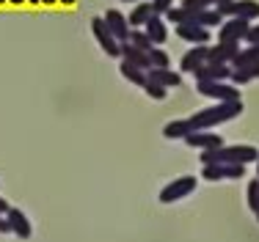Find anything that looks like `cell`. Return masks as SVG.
Listing matches in <instances>:
<instances>
[{"label": "cell", "instance_id": "cell-1", "mask_svg": "<svg viewBox=\"0 0 259 242\" xmlns=\"http://www.w3.org/2000/svg\"><path fill=\"white\" fill-rule=\"evenodd\" d=\"M243 113V99L240 102H218L212 108H204L199 110L196 116L190 119H180V121H168L163 127V135L168 140H177V138H188L190 132H207V129L218 127L224 121H232Z\"/></svg>", "mask_w": 259, "mask_h": 242}, {"label": "cell", "instance_id": "cell-2", "mask_svg": "<svg viewBox=\"0 0 259 242\" xmlns=\"http://www.w3.org/2000/svg\"><path fill=\"white\" fill-rule=\"evenodd\" d=\"M259 160V152L248 143H234V146H218V149H209V152H201V165H251Z\"/></svg>", "mask_w": 259, "mask_h": 242}, {"label": "cell", "instance_id": "cell-3", "mask_svg": "<svg viewBox=\"0 0 259 242\" xmlns=\"http://www.w3.org/2000/svg\"><path fill=\"white\" fill-rule=\"evenodd\" d=\"M196 176H180L174 182H168L163 190H160V204H177L182 198H188L190 193L196 190Z\"/></svg>", "mask_w": 259, "mask_h": 242}, {"label": "cell", "instance_id": "cell-4", "mask_svg": "<svg viewBox=\"0 0 259 242\" xmlns=\"http://www.w3.org/2000/svg\"><path fill=\"white\" fill-rule=\"evenodd\" d=\"M91 33H94L97 44H100V50L108 58H119L121 55V44L113 39V33L108 30V25H105L102 17H94V20H91Z\"/></svg>", "mask_w": 259, "mask_h": 242}, {"label": "cell", "instance_id": "cell-5", "mask_svg": "<svg viewBox=\"0 0 259 242\" xmlns=\"http://www.w3.org/2000/svg\"><path fill=\"white\" fill-rule=\"evenodd\" d=\"M201 96H209V99H218V102H240V88L226 80L221 83H196Z\"/></svg>", "mask_w": 259, "mask_h": 242}, {"label": "cell", "instance_id": "cell-6", "mask_svg": "<svg viewBox=\"0 0 259 242\" xmlns=\"http://www.w3.org/2000/svg\"><path fill=\"white\" fill-rule=\"evenodd\" d=\"M218 11L224 14V20H229V17H237V20H256L259 17V3L256 0H232V3H224L218 6Z\"/></svg>", "mask_w": 259, "mask_h": 242}, {"label": "cell", "instance_id": "cell-7", "mask_svg": "<svg viewBox=\"0 0 259 242\" xmlns=\"http://www.w3.org/2000/svg\"><path fill=\"white\" fill-rule=\"evenodd\" d=\"M243 176H245V165H221V163H212V165H204V168H201V179H207V182L243 179Z\"/></svg>", "mask_w": 259, "mask_h": 242}, {"label": "cell", "instance_id": "cell-8", "mask_svg": "<svg viewBox=\"0 0 259 242\" xmlns=\"http://www.w3.org/2000/svg\"><path fill=\"white\" fill-rule=\"evenodd\" d=\"M105 25H108V30L113 33V39L119 41V44H124V41H130V22H127V17L121 14V11H116V9H108L105 11Z\"/></svg>", "mask_w": 259, "mask_h": 242}, {"label": "cell", "instance_id": "cell-9", "mask_svg": "<svg viewBox=\"0 0 259 242\" xmlns=\"http://www.w3.org/2000/svg\"><path fill=\"white\" fill-rule=\"evenodd\" d=\"M196 83H221V80L232 77V64H207L201 69H196Z\"/></svg>", "mask_w": 259, "mask_h": 242}, {"label": "cell", "instance_id": "cell-10", "mask_svg": "<svg viewBox=\"0 0 259 242\" xmlns=\"http://www.w3.org/2000/svg\"><path fill=\"white\" fill-rule=\"evenodd\" d=\"M248 25L245 20H237V17H229V20H224V25L218 28V41H237L245 39V33H248Z\"/></svg>", "mask_w": 259, "mask_h": 242}, {"label": "cell", "instance_id": "cell-11", "mask_svg": "<svg viewBox=\"0 0 259 242\" xmlns=\"http://www.w3.org/2000/svg\"><path fill=\"white\" fill-rule=\"evenodd\" d=\"M6 220H9V228H11L14 237H20V239H30V237H33V226H30L28 215L22 212V209L11 207L9 212H6Z\"/></svg>", "mask_w": 259, "mask_h": 242}, {"label": "cell", "instance_id": "cell-12", "mask_svg": "<svg viewBox=\"0 0 259 242\" xmlns=\"http://www.w3.org/2000/svg\"><path fill=\"white\" fill-rule=\"evenodd\" d=\"M207 55H209V47H207V44H196V47H190L188 53L182 55L180 69H182L185 74H193L196 69H201V66L207 64Z\"/></svg>", "mask_w": 259, "mask_h": 242}, {"label": "cell", "instance_id": "cell-13", "mask_svg": "<svg viewBox=\"0 0 259 242\" xmlns=\"http://www.w3.org/2000/svg\"><path fill=\"white\" fill-rule=\"evenodd\" d=\"M185 143H188L190 149H199V152H209V149L224 146L226 140L221 138V135H215L212 129H207V132H190L188 138H185Z\"/></svg>", "mask_w": 259, "mask_h": 242}, {"label": "cell", "instance_id": "cell-14", "mask_svg": "<svg viewBox=\"0 0 259 242\" xmlns=\"http://www.w3.org/2000/svg\"><path fill=\"white\" fill-rule=\"evenodd\" d=\"M237 53H240L237 41H218L215 47H209L207 61H209V64H232Z\"/></svg>", "mask_w": 259, "mask_h": 242}, {"label": "cell", "instance_id": "cell-15", "mask_svg": "<svg viewBox=\"0 0 259 242\" xmlns=\"http://www.w3.org/2000/svg\"><path fill=\"white\" fill-rule=\"evenodd\" d=\"M124 64L130 66H138V69H144V72H149L152 69V64H149V55L144 53V50H138V47H133L130 41H124L121 44V55H119Z\"/></svg>", "mask_w": 259, "mask_h": 242}, {"label": "cell", "instance_id": "cell-16", "mask_svg": "<svg viewBox=\"0 0 259 242\" xmlns=\"http://www.w3.org/2000/svg\"><path fill=\"white\" fill-rule=\"evenodd\" d=\"M144 30H146V36H149V41L155 47H163L165 39H168V25H165L163 17H152V20L144 25Z\"/></svg>", "mask_w": 259, "mask_h": 242}, {"label": "cell", "instance_id": "cell-17", "mask_svg": "<svg viewBox=\"0 0 259 242\" xmlns=\"http://www.w3.org/2000/svg\"><path fill=\"white\" fill-rule=\"evenodd\" d=\"M177 36L196 47V44H207L212 33H209L207 28H199V25H177Z\"/></svg>", "mask_w": 259, "mask_h": 242}, {"label": "cell", "instance_id": "cell-18", "mask_svg": "<svg viewBox=\"0 0 259 242\" xmlns=\"http://www.w3.org/2000/svg\"><path fill=\"white\" fill-rule=\"evenodd\" d=\"M155 17V11H152V3L149 0H141V3H135V9L130 11V17H127V22H130V28H144L146 22Z\"/></svg>", "mask_w": 259, "mask_h": 242}, {"label": "cell", "instance_id": "cell-19", "mask_svg": "<svg viewBox=\"0 0 259 242\" xmlns=\"http://www.w3.org/2000/svg\"><path fill=\"white\" fill-rule=\"evenodd\" d=\"M146 77L155 80V83H160L163 88H177V85H182V77L177 72H171V66H168V69H149V72H146Z\"/></svg>", "mask_w": 259, "mask_h": 242}, {"label": "cell", "instance_id": "cell-20", "mask_svg": "<svg viewBox=\"0 0 259 242\" xmlns=\"http://www.w3.org/2000/svg\"><path fill=\"white\" fill-rule=\"evenodd\" d=\"M256 77H259V64H251V66H243V69H232L229 83L240 88V85L251 83V80H256Z\"/></svg>", "mask_w": 259, "mask_h": 242}, {"label": "cell", "instance_id": "cell-21", "mask_svg": "<svg viewBox=\"0 0 259 242\" xmlns=\"http://www.w3.org/2000/svg\"><path fill=\"white\" fill-rule=\"evenodd\" d=\"M119 72H121V77H124L130 85H138V88H144V85H146V72L138 69V66H130V64H124V61H121V64H119Z\"/></svg>", "mask_w": 259, "mask_h": 242}, {"label": "cell", "instance_id": "cell-22", "mask_svg": "<svg viewBox=\"0 0 259 242\" xmlns=\"http://www.w3.org/2000/svg\"><path fill=\"white\" fill-rule=\"evenodd\" d=\"M146 55H149V64H152V69H168V66H171V55L165 53L163 47H152Z\"/></svg>", "mask_w": 259, "mask_h": 242}, {"label": "cell", "instance_id": "cell-23", "mask_svg": "<svg viewBox=\"0 0 259 242\" xmlns=\"http://www.w3.org/2000/svg\"><path fill=\"white\" fill-rule=\"evenodd\" d=\"M130 44L138 47V50H144V53H149V50L155 47V44L149 41V36H146L144 28H133V30H130Z\"/></svg>", "mask_w": 259, "mask_h": 242}, {"label": "cell", "instance_id": "cell-24", "mask_svg": "<svg viewBox=\"0 0 259 242\" xmlns=\"http://www.w3.org/2000/svg\"><path fill=\"white\" fill-rule=\"evenodd\" d=\"M245 198H248V207H251V212H259V176L256 179H251L248 182V190H245Z\"/></svg>", "mask_w": 259, "mask_h": 242}, {"label": "cell", "instance_id": "cell-25", "mask_svg": "<svg viewBox=\"0 0 259 242\" xmlns=\"http://www.w3.org/2000/svg\"><path fill=\"white\" fill-rule=\"evenodd\" d=\"M144 91L149 94V99H155V102H163L165 94H168V88H163L160 83H155V80H149L146 77V85H144Z\"/></svg>", "mask_w": 259, "mask_h": 242}, {"label": "cell", "instance_id": "cell-26", "mask_svg": "<svg viewBox=\"0 0 259 242\" xmlns=\"http://www.w3.org/2000/svg\"><path fill=\"white\" fill-rule=\"evenodd\" d=\"M182 9H188V11H207V9H215V0H182Z\"/></svg>", "mask_w": 259, "mask_h": 242}, {"label": "cell", "instance_id": "cell-27", "mask_svg": "<svg viewBox=\"0 0 259 242\" xmlns=\"http://www.w3.org/2000/svg\"><path fill=\"white\" fill-rule=\"evenodd\" d=\"M152 3V11H155V17H165L171 9H174V0H149Z\"/></svg>", "mask_w": 259, "mask_h": 242}, {"label": "cell", "instance_id": "cell-28", "mask_svg": "<svg viewBox=\"0 0 259 242\" xmlns=\"http://www.w3.org/2000/svg\"><path fill=\"white\" fill-rule=\"evenodd\" d=\"M245 41H248V44H259V22H256V25H248V33H245Z\"/></svg>", "mask_w": 259, "mask_h": 242}, {"label": "cell", "instance_id": "cell-29", "mask_svg": "<svg viewBox=\"0 0 259 242\" xmlns=\"http://www.w3.org/2000/svg\"><path fill=\"white\" fill-rule=\"evenodd\" d=\"M0 234H11V228H9V220H6V215H0Z\"/></svg>", "mask_w": 259, "mask_h": 242}, {"label": "cell", "instance_id": "cell-30", "mask_svg": "<svg viewBox=\"0 0 259 242\" xmlns=\"http://www.w3.org/2000/svg\"><path fill=\"white\" fill-rule=\"evenodd\" d=\"M9 209H11V204L6 201V198H0V215H6V212H9Z\"/></svg>", "mask_w": 259, "mask_h": 242}, {"label": "cell", "instance_id": "cell-31", "mask_svg": "<svg viewBox=\"0 0 259 242\" xmlns=\"http://www.w3.org/2000/svg\"><path fill=\"white\" fill-rule=\"evenodd\" d=\"M224 3H232V0H215V9H218V6H224Z\"/></svg>", "mask_w": 259, "mask_h": 242}, {"label": "cell", "instance_id": "cell-32", "mask_svg": "<svg viewBox=\"0 0 259 242\" xmlns=\"http://www.w3.org/2000/svg\"><path fill=\"white\" fill-rule=\"evenodd\" d=\"M121 3H141V0H121Z\"/></svg>", "mask_w": 259, "mask_h": 242}, {"label": "cell", "instance_id": "cell-33", "mask_svg": "<svg viewBox=\"0 0 259 242\" xmlns=\"http://www.w3.org/2000/svg\"><path fill=\"white\" fill-rule=\"evenodd\" d=\"M256 176H259V160H256Z\"/></svg>", "mask_w": 259, "mask_h": 242}, {"label": "cell", "instance_id": "cell-34", "mask_svg": "<svg viewBox=\"0 0 259 242\" xmlns=\"http://www.w3.org/2000/svg\"><path fill=\"white\" fill-rule=\"evenodd\" d=\"M256 220H259V212H256Z\"/></svg>", "mask_w": 259, "mask_h": 242}]
</instances>
